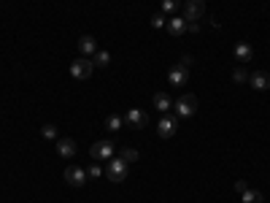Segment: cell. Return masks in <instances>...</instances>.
<instances>
[{
	"label": "cell",
	"mask_w": 270,
	"mask_h": 203,
	"mask_svg": "<svg viewBox=\"0 0 270 203\" xmlns=\"http://www.w3.org/2000/svg\"><path fill=\"white\" fill-rule=\"evenodd\" d=\"M187 33H200V22H187Z\"/></svg>",
	"instance_id": "obj_24"
},
{
	"label": "cell",
	"mask_w": 270,
	"mask_h": 203,
	"mask_svg": "<svg viewBox=\"0 0 270 203\" xmlns=\"http://www.w3.org/2000/svg\"><path fill=\"white\" fill-rule=\"evenodd\" d=\"M181 0H162V14H176Z\"/></svg>",
	"instance_id": "obj_21"
},
{
	"label": "cell",
	"mask_w": 270,
	"mask_h": 203,
	"mask_svg": "<svg viewBox=\"0 0 270 203\" xmlns=\"http://www.w3.org/2000/svg\"><path fill=\"white\" fill-rule=\"evenodd\" d=\"M254 57V46L251 44H246V41H241V44H235V60H241L243 65L249 62Z\"/></svg>",
	"instance_id": "obj_13"
},
{
	"label": "cell",
	"mask_w": 270,
	"mask_h": 203,
	"mask_svg": "<svg viewBox=\"0 0 270 203\" xmlns=\"http://www.w3.org/2000/svg\"><path fill=\"white\" fill-rule=\"evenodd\" d=\"M57 152H60V157H73L76 154V141L73 138H57Z\"/></svg>",
	"instance_id": "obj_14"
},
{
	"label": "cell",
	"mask_w": 270,
	"mask_h": 203,
	"mask_svg": "<svg viewBox=\"0 0 270 203\" xmlns=\"http://www.w3.org/2000/svg\"><path fill=\"white\" fill-rule=\"evenodd\" d=\"M192 62H195V60L189 57V54H184V57L178 60V65H184V68H192Z\"/></svg>",
	"instance_id": "obj_25"
},
{
	"label": "cell",
	"mask_w": 270,
	"mask_h": 203,
	"mask_svg": "<svg viewBox=\"0 0 270 203\" xmlns=\"http://www.w3.org/2000/svg\"><path fill=\"white\" fill-rule=\"evenodd\" d=\"M249 84L254 90H270V73L267 71H257L249 76Z\"/></svg>",
	"instance_id": "obj_12"
},
{
	"label": "cell",
	"mask_w": 270,
	"mask_h": 203,
	"mask_svg": "<svg viewBox=\"0 0 270 203\" xmlns=\"http://www.w3.org/2000/svg\"><path fill=\"white\" fill-rule=\"evenodd\" d=\"M249 76H251V73L246 71L243 65H238L235 71H233V82H235V84H246V82H249Z\"/></svg>",
	"instance_id": "obj_18"
},
{
	"label": "cell",
	"mask_w": 270,
	"mask_h": 203,
	"mask_svg": "<svg viewBox=\"0 0 270 203\" xmlns=\"http://www.w3.org/2000/svg\"><path fill=\"white\" fill-rule=\"evenodd\" d=\"M138 149H132V146H122V149H119V160H124L127 166H132V163H138Z\"/></svg>",
	"instance_id": "obj_16"
},
{
	"label": "cell",
	"mask_w": 270,
	"mask_h": 203,
	"mask_svg": "<svg viewBox=\"0 0 270 203\" xmlns=\"http://www.w3.org/2000/svg\"><path fill=\"white\" fill-rule=\"evenodd\" d=\"M127 171H130V166H127L124 160L111 157V163L106 166V171H103V174H106L111 182H124V179H127Z\"/></svg>",
	"instance_id": "obj_2"
},
{
	"label": "cell",
	"mask_w": 270,
	"mask_h": 203,
	"mask_svg": "<svg viewBox=\"0 0 270 203\" xmlns=\"http://www.w3.org/2000/svg\"><path fill=\"white\" fill-rule=\"evenodd\" d=\"M173 108H176V116L189 119V116H195V111H197V98L192 92H187V95H181L178 100H173Z\"/></svg>",
	"instance_id": "obj_1"
},
{
	"label": "cell",
	"mask_w": 270,
	"mask_h": 203,
	"mask_svg": "<svg viewBox=\"0 0 270 203\" xmlns=\"http://www.w3.org/2000/svg\"><path fill=\"white\" fill-rule=\"evenodd\" d=\"M65 182L70 184V187H76V190H81V187L86 184V171L84 168H78V166H70V168H65Z\"/></svg>",
	"instance_id": "obj_7"
},
{
	"label": "cell",
	"mask_w": 270,
	"mask_h": 203,
	"mask_svg": "<svg viewBox=\"0 0 270 203\" xmlns=\"http://www.w3.org/2000/svg\"><path fill=\"white\" fill-rule=\"evenodd\" d=\"M124 122L141 130V128H146V125H149V114H146V111H141V108H130V111L124 114Z\"/></svg>",
	"instance_id": "obj_8"
},
{
	"label": "cell",
	"mask_w": 270,
	"mask_h": 203,
	"mask_svg": "<svg viewBox=\"0 0 270 203\" xmlns=\"http://www.w3.org/2000/svg\"><path fill=\"white\" fill-rule=\"evenodd\" d=\"M122 125H124V122H122V116H116V114H111L108 119H106V128H108L111 133H116L119 128H122Z\"/></svg>",
	"instance_id": "obj_20"
},
{
	"label": "cell",
	"mask_w": 270,
	"mask_h": 203,
	"mask_svg": "<svg viewBox=\"0 0 270 203\" xmlns=\"http://www.w3.org/2000/svg\"><path fill=\"white\" fill-rule=\"evenodd\" d=\"M78 52H81V57H92L98 52V41L92 35H81L78 38Z\"/></svg>",
	"instance_id": "obj_11"
},
{
	"label": "cell",
	"mask_w": 270,
	"mask_h": 203,
	"mask_svg": "<svg viewBox=\"0 0 270 203\" xmlns=\"http://www.w3.org/2000/svg\"><path fill=\"white\" fill-rule=\"evenodd\" d=\"M89 157H92V160H111V157H114V141L103 138V141L92 144V146H89Z\"/></svg>",
	"instance_id": "obj_5"
},
{
	"label": "cell",
	"mask_w": 270,
	"mask_h": 203,
	"mask_svg": "<svg viewBox=\"0 0 270 203\" xmlns=\"http://www.w3.org/2000/svg\"><path fill=\"white\" fill-rule=\"evenodd\" d=\"M41 136L49 138V141H54V138H57V128H54V125H43V128H41Z\"/></svg>",
	"instance_id": "obj_22"
},
{
	"label": "cell",
	"mask_w": 270,
	"mask_h": 203,
	"mask_svg": "<svg viewBox=\"0 0 270 203\" xmlns=\"http://www.w3.org/2000/svg\"><path fill=\"white\" fill-rule=\"evenodd\" d=\"M154 106L160 108V111H170L173 108V100L168 92H154Z\"/></svg>",
	"instance_id": "obj_15"
},
{
	"label": "cell",
	"mask_w": 270,
	"mask_h": 203,
	"mask_svg": "<svg viewBox=\"0 0 270 203\" xmlns=\"http://www.w3.org/2000/svg\"><path fill=\"white\" fill-rule=\"evenodd\" d=\"M108 62H111V54H108V52L98 49V52L92 54V65H95V68H108Z\"/></svg>",
	"instance_id": "obj_17"
},
{
	"label": "cell",
	"mask_w": 270,
	"mask_h": 203,
	"mask_svg": "<svg viewBox=\"0 0 270 203\" xmlns=\"http://www.w3.org/2000/svg\"><path fill=\"white\" fill-rule=\"evenodd\" d=\"M168 82L173 84V87H181V84H187V82H189V68H184V65H176V68H170V73H168Z\"/></svg>",
	"instance_id": "obj_9"
},
{
	"label": "cell",
	"mask_w": 270,
	"mask_h": 203,
	"mask_svg": "<svg viewBox=\"0 0 270 203\" xmlns=\"http://www.w3.org/2000/svg\"><path fill=\"white\" fill-rule=\"evenodd\" d=\"M100 174H103V168H100V166H92L89 171H86V176H92V179H95V176H100Z\"/></svg>",
	"instance_id": "obj_26"
},
{
	"label": "cell",
	"mask_w": 270,
	"mask_h": 203,
	"mask_svg": "<svg viewBox=\"0 0 270 203\" xmlns=\"http://www.w3.org/2000/svg\"><path fill=\"white\" fill-rule=\"evenodd\" d=\"M165 25H168V19H165V14H154V17H152V27H154V30H162Z\"/></svg>",
	"instance_id": "obj_23"
},
{
	"label": "cell",
	"mask_w": 270,
	"mask_h": 203,
	"mask_svg": "<svg viewBox=\"0 0 270 203\" xmlns=\"http://www.w3.org/2000/svg\"><path fill=\"white\" fill-rule=\"evenodd\" d=\"M178 130V116L176 114H165L160 122H157V136L160 138H173Z\"/></svg>",
	"instance_id": "obj_4"
},
{
	"label": "cell",
	"mask_w": 270,
	"mask_h": 203,
	"mask_svg": "<svg viewBox=\"0 0 270 203\" xmlns=\"http://www.w3.org/2000/svg\"><path fill=\"white\" fill-rule=\"evenodd\" d=\"M200 17H205V0H184V19L200 22Z\"/></svg>",
	"instance_id": "obj_6"
},
{
	"label": "cell",
	"mask_w": 270,
	"mask_h": 203,
	"mask_svg": "<svg viewBox=\"0 0 270 203\" xmlns=\"http://www.w3.org/2000/svg\"><path fill=\"white\" fill-rule=\"evenodd\" d=\"M241 198H243V203H262V192H257V190H243Z\"/></svg>",
	"instance_id": "obj_19"
},
{
	"label": "cell",
	"mask_w": 270,
	"mask_h": 203,
	"mask_svg": "<svg viewBox=\"0 0 270 203\" xmlns=\"http://www.w3.org/2000/svg\"><path fill=\"white\" fill-rule=\"evenodd\" d=\"M95 71V65H92V57H81V60H73L70 62V76L78 82H84V79H89Z\"/></svg>",
	"instance_id": "obj_3"
},
{
	"label": "cell",
	"mask_w": 270,
	"mask_h": 203,
	"mask_svg": "<svg viewBox=\"0 0 270 203\" xmlns=\"http://www.w3.org/2000/svg\"><path fill=\"white\" fill-rule=\"evenodd\" d=\"M165 30H168L173 38H181V35L187 33V19L184 17H170L168 25H165Z\"/></svg>",
	"instance_id": "obj_10"
},
{
	"label": "cell",
	"mask_w": 270,
	"mask_h": 203,
	"mask_svg": "<svg viewBox=\"0 0 270 203\" xmlns=\"http://www.w3.org/2000/svg\"><path fill=\"white\" fill-rule=\"evenodd\" d=\"M235 190H238V192H243V190H249V184H246L243 179H238V182H235Z\"/></svg>",
	"instance_id": "obj_27"
}]
</instances>
